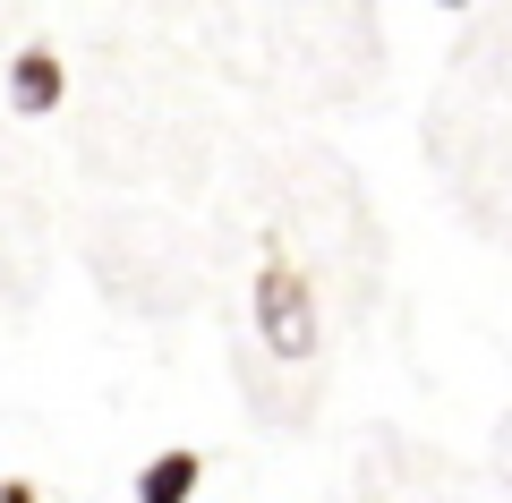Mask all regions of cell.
<instances>
[{
	"label": "cell",
	"instance_id": "obj_2",
	"mask_svg": "<svg viewBox=\"0 0 512 503\" xmlns=\"http://www.w3.org/2000/svg\"><path fill=\"white\" fill-rule=\"evenodd\" d=\"M60 94H69V60H60L52 43L9 52V111H18V120H52Z\"/></svg>",
	"mask_w": 512,
	"mask_h": 503
},
{
	"label": "cell",
	"instance_id": "obj_5",
	"mask_svg": "<svg viewBox=\"0 0 512 503\" xmlns=\"http://www.w3.org/2000/svg\"><path fill=\"white\" fill-rule=\"evenodd\" d=\"M436 9H470V0H436Z\"/></svg>",
	"mask_w": 512,
	"mask_h": 503
},
{
	"label": "cell",
	"instance_id": "obj_3",
	"mask_svg": "<svg viewBox=\"0 0 512 503\" xmlns=\"http://www.w3.org/2000/svg\"><path fill=\"white\" fill-rule=\"evenodd\" d=\"M197 486H205V452H188V444L154 452L137 469V503H197Z\"/></svg>",
	"mask_w": 512,
	"mask_h": 503
},
{
	"label": "cell",
	"instance_id": "obj_1",
	"mask_svg": "<svg viewBox=\"0 0 512 503\" xmlns=\"http://www.w3.org/2000/svg\"><path fill=\"white\" fill-rule=\"evenodd\" d=\"M248 307H256V342L274 350V359H308L316 350V290H308V273L291 256H265L256 265Z\"/></svg>",
	"mask_w": 512,
	"mask_h": 503
},
{
	"label": "cell",
	"instance_id": "obj_4",
	"mask_svg": "<svg viewBox=\"0 0 512 503\" xmlns=\"http://www.w3.org/2000/svg\"><path fill=\"white\" fill-rule=\"evenodd\" d=\"M0 503H43V495H35L26 478H0Z\"/></svg>",
	"mask_w": 512,
	"mask_h": 503
}]
</instances>
